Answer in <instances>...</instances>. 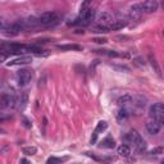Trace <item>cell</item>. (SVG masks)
Wrapping results in <instances>:
<instances>
[{
	"label": "cell",
	"mask_w": 164,
	"mask_h": 164,
	"mask_svg": "<svg viewBox=\"0 0 164 164\" xmlns=\"http://www.w3.org/2000/svg\"><path fill=\"white\" fill-rule=\"evenodd\" d=\"M146 131H148L150 135H157L159 131H160V123L158 120H149L146 123Z\"/></svg>",
	"instance_id": "11"
},
{
	"label": "cell",
	"mask_w": 164,
	"mask_h": 164,
	"mask_svg": "<svg viewBox=\"0 0 164 164\" xmlns=\"http://www.w3.org/2000/svg\"><path fill=\"white\" fill-rule=\"evenodd\" d=\"M158 122L162 124V126H164V116H162V117H159V120Z\"/></svg>",
	"instance_id": "33"
},
{
	"label": "cell",
	"mask_w": 164,
	"mask_h": 164,
	"mask_svg": "<svg viewBox=\"0 0 164 164\" xmlns=\"http://www.w3.org/2000/svg\"><path fill=\"white\" fill-rule=\"evenodd\" d=\"M19 103H22V104L19 105V109H21V110H23V109H24V107L27 105V96H26V95H23V96L21 98V101H19Z\"/></svg>",
	"instance_id": "29"
},
{
	"label": "cell",
	"mask_w": 164,
	"mask_h": 164,
	"mask_svg": "<svg viewBox=\"0 0 164 164\" xmlns=\"http://www.w3.org/2000/svg\"><path fill=\"white\" fill-rule=\"evenodd\" d=\"M142 14V9H141V4H133L129 6V11H128V18L136 21L139 19Z\"/></svg>",
	"instance_id": "8"
},
{
	"label": "cell",
	"mask_w": 164,
	"mask_h": 164,
	"mask_svg": "<svg viewBox=\"0 0 164 164\" xmlns=\"http://www.w3.org/2000/svg\"><path fill=\"white\" fill-rule=\"evenodd\" d=\"M111 15L109 12H107V11H103V12H99L98 14H96V22L99 23V24H107V23H111Z\"/></svg>",
	"instance_id": "10"
},
{
	"label": "cell",
	"mask_w": 164,
	"mask_h": 164,
	"mask_svg": "<svg viewBox=\"0 0 164 164\" xmlns=\"http://www.w3.org/2000/svg\"><path fill=\"white\" fill-rule=\"evenodd\" d=\"M149 63H150L151 68L154 69V72L157 73V74H159V76H162V69H160V67H159L158 62H157V59H155L151 54H149Z\"/></svg>",
	"instance_id": "16"
},
{
	"label": "cell",
	"mask_w": 164,
	"mask_h": 164,
	"mask_svg": "<svg viewBox=\"0 0 164 164\" xmlns=\"http://www.w3.org/2000/svg\"><path fill=\"white\" fill-rule=\"evenodd\" d=\"M0 105L3 109H12L17 105V99L11 94H3L0 98Z\"/></svg>",
	"instance_id": "3"
},
{
	"label": "cell",
	"mask_w": 164,
	"mask_h": 164,
	"mask_svg": "<svg viewBox=\"0 0 164 164\" xmlns=\"http://www.w3.org/2000/svg\"><path fill=\"white\" fill-rule=\"evenodd\" d=\"M95 51H96V53L105 54V55H108V57H114V58L119 57V54L117 53V51H114V50H95Z\"/></svg>",
	"instance_id": "25"
},
{
	"label": "cell",
	"mask_w": 164,
	"mask_h": 164,
	"mask_svg": "<svg viewBox=\"0 0 164 164\" xmlns=\"http://www.w3.org/2000/svg\"><path fill=\"white\" fill-rule=\"evenodd\" d=\"M15 78H17L18 86H21V87L27 86L32 80V71L31 69H19L15 74Z\"/></svg>",
	"instance_id": "2"
},
{
	"label": "cell",
	"mask_w": 164,
	"mask_h": 164,
	"mask_svg": "<svg viewBox=\"0 0 164 164\" xmlns=\"http://www.w3.org/2000/svg\"><path fill=\"white\" fill-rule=\"evenodd\" d=\"M129 117V110L128 109H126V108H122V109H119L118 110V113H117V119L119 120H124V119H127Z\"/></svg>",
	"instance_id": "19"
},
{
	"label": "cell",
	"mask_w": 164,
	"mask_h": 164,
	"mask_svg": "<svg viewBox=\"0 0 164 164\" xmlns=\"http://www.w3.org/2000/svg\"><path fill=\"white\" fill-rule=\"evenodd\" d=\"M92 41H95V42H98V44H105V42L108 41L105 37H95Z\"/></svg>",
	"instance_id": "30"
},
{
	"label": "cell",
	"mask_w": 164,
	"mask_h": 164,
	"mask_svg": "<svg viewBox=\"0 0 164 164\" xmlns=\"http://www.w3.org/2000/svg\"><path fill=\"white\" fill-rule=\"evenodd\" d=\"M21 163H22V164H30V162H28V160H26V159H22Z\"/></svg>",
	"instance_id": "34"
},
{
	"label": "cell",
	"mask_w": 164,
	"mask_h": 164,
	"mask_svg": "<svg viewBox=\"0 0 164 164\" xmlns=\"http://www.w3.org/2000/svg\"><path fill=\"white\" fill-rule=\"evenodd\" d=\"M117 103H118L119 107H123L124 108L128 104H132V96H131V95H128V94H126V95H123V96L118 98Z\"/></svg>",
	"instance_id": "15"
},
{
	"label": "cell",
	"mask_w": 164,
	"mask_h": 164,
	"mask_svg": "<svg viewBox=\"0 0 164 164\" xmlns=\"http://www.w3.org/2000/svg\"><path fill=\"white\" fill-rule=\"evenodd\" d=\"M162 164H164V159H163V162H162Z\"/></svg>",
	"instance_id": "36"
},
{
	"label": "cell",
	"mask_w": 164,
	"mask_h": 164,
	"mask_svg": "<svg viewBox=\"0 0 164 164\" xmlns=\"http://www.w3.org/2000/svg\"><path fill=\"white\" fill-rule=\"evenodd\" d=\"M109 65L118 72H129V67L127 65H122V64H109Z\"/></svg>",
	"instance_id": "24"
},
{
	"label": "cell",
	"mask_w": 164,
	"mask_h": 164,
	"mask_svg": "<svg viewBox=\"0 0 164 164\" xmlns=\"http://www.w3.org/2000/svg\"><path fill=\"white\" fill-rule=\"evenodd\" d=\"M26 23H27L28 26H31V27H35V26L40 24L39 18H35V17H28L27 21H26Z\"/></svg>",
	"instance_id": "27"
},
{
	"label": "cell",
	"mask_w": 164,
	"mask_h": 164,
	"mask_svg": "<svg viewBox=\"0 0 164 164\" xmlns=\"http://www.w3.org/2000/svg\"><path fill=\"white\" fill-rule=\"evenodd\" d=\"M22 153L26 154V155H35L37 153V148H35V146H24V148L22 149Z\"/></svg>",
	"instance_id": "21"
},
{
	"label": "cell",
	"mask_w": 164,
	"mask_h": 164,
	"mask_svg": "<svg viewBox=\"0 0 164 164\" xmlns=\"http://www.w3.org/2000/svg\"><path fill=\"white\" fill-rule=\"evenodd\" d=\"M107 128H108V123L104 122V120H100V122L98 123V126H96V128H95V132H94V133L99 135L100 132H104Z\"/></svg>",
	"instance_id": "20"
},
{
	"label": "cell",
	"mask_w": 164,
	"mask_h": 164,
	"mask_svg": "<svg viewBox=\"0 0 164 164\" xmlns=\"http://www.w3.org/2000/svg\"><path fill=\"white\" fill-rule=\"evenodd\" d=\"M150 155H160V154H164V148L162 146H157V148H154L149 151Z\"/></svg>",
	"instance_id": "28"
},
{
	"label": "cell",
	"mask_w": 164,
	"mask_h": 164,
	"mask_svg": "<svg viewBox=\"0 0 164 164\" xmlns=\"http://www.w3.org/2000/svg\"><path fill=\"white\" fill-rule=\"evenodd\" d=\"M135 60L137 62V64H140V65H144L145 64V62H142V58H136Z\"/></svg>",
	"instance_id": "31"
},
{
	"label": "cell",
	"mask_w": 164,
	"mask_h": 164,
	"mask_svg": "<svg viewBox=\"0 0 164 164\" xmlns=\"http://www.w3.org/2000/svg\"><path fill=\"white\" fill-rule=\"evenodd\" d=\"M94 32H99V33L104 32V33H107V32H110V30H109L108 24H98V26H95Z\"/></svg>",
	"instance_id": "23"
},
{
	"label": "cell",
	"mask_w": 164,
	"mask_h": 164,
	"mask_svg": "<svg viewBox=\"0 0 164 164\" xmlns=\"http://www.w3.org/2000/svg\"><path fill=\"white\" fill-rule=\"evenodd\" d=\"M68 158H57V157H50L48 160H46V164H62L63 162H65Z\"/></svg>",
	"instance_id": "22"
},
{
	"label": "cell",
	"mask_w": 164,
	"mask_h": 164,
	"mask_svg": "<svg viewBox=\"0 0 164 164\" xmlns=\"http://www.w3.org/2000/svg\"><path fill=\"white\" fill-rule=\"evenodd\" d=\"M162 6H163V9H164V2H163V4H162Z\"/></svg>",
	"instance_id": "35"
},
{
	"label": "cell",
	"mask_w": 164,
	"mask_h": 164,
	"mask_svg": "<svg viewBox=\"0 0 164 164\" xmlns=\"http://www.w3.org/2000/svg\"><path fill=\"white\" fill-rule=\"evenodd\" d=\"M22 30H23V22H13L12 24H9L2 31L8 36H14V35H18Z\"/></svg>",
	"instance_id": "4"
},
{
	"label": "cell",
	"mask_w": 164,
	"mask_h": 164,
	"mask_svg": "<svg viewBox=\"0 0 164 164\" xmlns=\"http://www.w3.org/2000/svg\"><path fill=\"white\" fill-rule=\"evenodd\" d=\"M23 124H24L26 127H27V128H30V127H31L30 122H28V120H27V119H26V118H23Z\"/></svg>",
	"instance_id": "32"
},
{
	"label": "cell",
	"mask_w": 164,
	"mask_h": 164,
	"mask_svg": "<svg viewBox=\"0 0 164 164\" xmlns=\"http://www.w3.org/2000/svg\"><path fill=\"white\" fill-rule=\"evenodd\" d=\"M132 104L137 108H144L146 104H148V98L144 96V95H135V96L132 98Z\"/></svg>",
	"instance_id": "12"
},
{
	"label": "cell",
	"mask_w": 164,
	"mask_h": 164,
	"mask_svg": "<svg viewBox=\"0 0 164 164\" xmlns=\"http://www.w3.org/2000/svg\"><path fill=\"white\" fill-rule=\"evenodd\" d=\"M135 148H136V150L139 151V153H144V151L146 150V148H148V144H146V141H145V140H142L141 142L137 144V145L135 146Z\"/></svg>",
	"instance_id": "26"
},
{
	"label": "cell",
	"mask_w": 164,
	"mask_h": 164,
	"mask_svg": "<svg viewBox=\"0 0 164 164\" xmlns=\"http://www.w3.org/2000/svg\"><path fill=\"white\" fill-rule=\"evenodd\" d=\"M149 114L154 118L164 116V104L163 103H154L149 108Z\"/></svg>",
	"instance_id": "5"
},
{
	"label": "cell",
	"mask_w": 164,
	"mask_h": 164,
	"mask_svg": "<svg viewBox=\"0 0 164 164\" xmlns=\"http://www.w3.org/2000/svg\"><path fill=\"white\" fill-rule=\"evenodd\" d=\"M59 50H63V51H65V50H82V46H80V45H77V44H65V45H58L57 46Z\"/></svg>",
	"instance_id": "17"
},
{
	"label": "cell",
	"mask_w": 164,
	"mask_h": 164,
	"mask_svg": "<svg viewBox=\"0 0 164 164\" xmlns=\"http://www.w3.org/2000/svg\"><path fill=\"white\" fill-rule=\"evenodd\" d=\"M32 62V58L28 57V55H22V57H18L15 59H12L9 62L6 63L8 67H15V65H23V64H28Z\"/></svg>",
	"instance_id": "7"
},
{
	"label": "cell",
	"mask_w": 164,
	"mask_h": 164,
	"mask_svg": "<svg viewBox=\"0 0 164 164\" xmlns=\"http://www.w3.org/2000/svg\"><path fill=\"white\" fill-rule=\"evenodd\" d=\"M124 140L127 141V142H129V144H133L135 146L139 144V142H141L144 139L141 137V135L137 132V131H135V129H132V131H129L126 136H124Z\"/></svg>",
	"instance_id": "9"
},
{
	"label": "cell",
	"mask_w": 164,
	"mask_h": 164,
	"mask_svg": "<svg viewBox=\"0 0 164 164\" xmlns=\"http://www.w3.org/2000/svg\"><path fill=\"white\" fill-rule=\"evenodd\" d=\"M159 3L157 0H146V2L141 3V9L144 13H153L158 9Z\"/></svg>",
	"instance_id": "6"
},
{
	"label": "cell",
	"mask_w": 164,
	"mask_h": 164,
	"mask_svg": "<svg viewBox=\"0 0 164 164\" xmlns=\"http://www.w3.org/2000/svg\"><path fill=\"white\" fill-rule=\"evenodd\" d=\"M58 19H59V15L57 12H45L39 17L40 24H44V26H54L58 23Z\"/></svg>",
	"instance_id": "1"
},
{
	"label": "cell",
	"mask_w": 164,
	"mask_h": 164,
	"mask_svg": "<svg viewBox=\"0 0 164 164\" xmlns=\"http://www.w3.org/2000/svg\"><path fill=\"white\" fill-rule=\"evenodd\" d=\"M109 26V30L110 31H117V30H122V28H124L126 26H127V21L126 19H116V21H113L110 24H108Z\"/></svg>",
	"instance_id": "13"
},
{
	"label": "cell",
	"mask_w": 164,
	"mask_h": 164,
	"mask_svg": "<svg viewBox=\"0 0 164 164\" xmlns=\"http://www.w3.org/2000/svg\"><path fill=\"white\" fill-rule=\"evenodd\" d=\"M118 154L120 155V157H123V158H128L129 155H131V148H129V145L122 144L118 148Z\"/></svg>",
	"instance_id": "14"
},
{
	"label": "cell",
	"mask_w": 164,
	"mask_h": 164,
	"mask_svg": "<svg viewBox=\"0 0 164 164\" xmlns=\"http://www.w3.org/2000/svg\"><path fill=\"white\" fill-rule=\"evenodd\" d=\"M114 146H116V141L111 137H107L101 142V148H105V149H113Z\"/></svg>",
	"instance_id": "18"
}]
</instances>
